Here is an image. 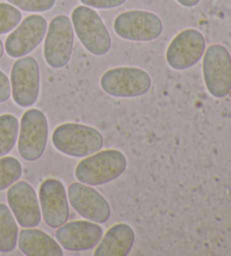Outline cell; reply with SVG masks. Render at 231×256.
I'll return each mask as SVG.
<instances>
[{"label": "cell", "mask_w": 231, "mask_h": 256, "mask_svg": "<svg viewBox=\"0 0 231 256\" xmlns=\"http://www.w3.org/2000/svg\"><path fill=\"white\" fill-rule=\"evenodd\" d=\"M126 157L120 150H100L79 162L74 175L79 182L97 186L120 178L126 170Z\"/></svg>", "instance_id": "6da1fadb"}, {"label": "cell", "mask_w": 231, "mask_h": 256, "mask_svg": "<svg viewBox=\"0 0 231 256\" xmlns=\"http://www.w3.org/2000/svg\"><path fill=\"white\" fill-rule=\"evenodd\" d=\"M52 144L64 155L82 158L100 152L104 139L100 132L92 126L64 123L53 131Z\"/></svg>", "instance_id": "7a4b0ae2"}, {"label": "cell", "mask_w": 231, "mask_h": 256, "mask_svg": "<svg viewBox=\"0 0 231 256\" xmlns=\"http://www.w3.org/2000/svg\"><path fill=\"white\" fill-rule=\"evenodd\" d=\"M71 23L79 41L94 56H105L110 50L112 38L97 12L88 6L76 7L71 14Z\"/></svg>", "instance_id": "3957f363"}, {"label": "cell", "mask_w": 231, "mask_h": 256, "mask_svg": "<svg viewBox=\"0 0 231 256\" xmlns=\"http://www.w3.org/2000/svg\"><path fill=\"white\" fill-rule=\"evenodd\" d=\"M100 87L106 94L113 97L133 98L149 92L151 77L144 69L118 67L103 74L100 78Z\"/></svg>", "instance_id": "277c9868"}, {"label": "cell", "mask_w": 231, "mask_h": 256, "mask_svg": "<svg viewBox=\"0 0 231 256\" xmlns=\"http://www.w3.org/2000/svg\"><path fill=\"white\" fill-rule=\"evenodd\" d=\"M74 30L68 16L58 15L48 25L43 54L46 64L54 69L64 68L70 61Z\"/></svg>", "instance_id": "5b68a950"}, {"label": "cell", "mask_w": 231, "mask_h": 256, "mask_svg": "<svg viewBox=\"0 0 231 256\" xmlns=\"http://www.w3.org/2000/svg\"><path fill=\"white\" fill-rule=\"evenodd\" d=\"M48 136V118L38 108H30L20 118L18 152L28 162H36L46 152Z\"/></svg>", "instance_id": "8992f818"}, {"label": "cell", "mask_w": 231, "mask_h": 256, "mask_svg": "<svg viewBox=\"0 0 231 256\" xmlns=\"http://www.w3.org/2000/svg\"><path fill=\"white\" fill-rule=\"evenodd\" d=\"M203 58V77L206 90L216 98H224L231 90V56L221 44H212Z\"/></svg>", "instance_id": "52a82bcc"}, {"label": "cell", "mask_w": 231, "mask_h": 256, "mask_svg": "<svg viewBox=\"0 0 231 256\" xmlns=\"http://www.w3.org/2000/svg\"><path fill=\"white\" fill-rule=\"evenodd\" d=\"M113 28L120 38L128 41L149 42L162 33V22L154 12L128 10L118 15Z\"/></svg>", "instance_id": "ba28073f"}, {"label": "cell", "mask_w": 231, "mask_h": 256, "mask_svg": "<svg viewBox=\"0 0 231 256\" xmlns=\"http://www.w3.org/2000/svg\"><path fill=\"white\" fill-rule=\"evenodd\" d=\"M40 67L33 56H22L12 64L10 72L12 95L20 108H30L36 103L40 95Z\"/></svg>", "instance_id": "9c48e42d"}, {"label": "cell", "mask_w": 231, "mask_h": 256, "mask_svg": "<svg viewBox=\"0 0 231 256\" xmlns=\"http://www.w3.org/2000/svg\"><path fill=\"white\" fill-rule=\"evenodd\" d=\"M206 51V38L198 30L188 28L172 38L166 51L168 64L175 70H186L196 64Z\"/></svg>", "instance_id": "30bf717a"}, {"label": "cell", "mask_w": 231, "mask_h": 256, "mask_svg": "<svg viewBox=\"0 0 231 256\" xmlns=\"http://www.w3.org/2000/svg\"><path fill=\"white\" fill-rule=\"evenodd\" d=\"M48 30V22L41 15H30L8 35L5 43L7 54L12 58H22L34 51Z\"/></svg>", "instance_id": "8fae6325"}, {"label": "cell", "mask_w": 231, "mask_h": 256, "mask_svg": "<svg viewBox=\"0 0 231 256\" xmlns=\"http://www.w3.org/2000/svg\"><path fill=\"white\" fill-rule=\"evenodd\" d=\"M40 206L43 220L48 227L59 228L69 219V200L60 180L48 178L40 186Z\"/></svg>", "instance_id": "7c38bea8"}, {"label": "cell", "mask_w": 231, "mask_h": 256, "mask_svg": "<svg viewBox=\"0 0 231 256\" xmlns=\"http://www.w3.org/2000/svg\"><path fill=\"white\" fill-rule=\"evenodd\" d=\"M7 201L17 224L23 228H34L42 219L41 206L35 190L25 180L10 185L7 191Z\"/></svg>", "instance_id": "4fadbf2b"}, {"label": "cell", "mask_w": 231, "mask_h": 256, "mask_svg": "<svg viewBox=\"0 0 231 256\" xmlns=\"http://www.w3.org/2000/svg\"><path fill=\"white\" fill-rule=\"evenodd\" d=\"M70 204L82 218L90 222L104 224L110 217V206L102 194L82 182L71 183L68 188Z\"/></svg>", "instance_id": "5bb4252c"}, {"label": "cell", "mask_w": 231, "mask_h": 256, "mask_svg": "<svg viewBox=\"0 0 231 256\" xmlns=\"http://www.w3.org/2000/svg\"><path fill=\"white\" fill-rule=\"evenodd\" d=\"M103 235V228L97 222L77 220L66 222L58 228L56 240L66 250L84 252L96 247Z\"/></svg>", "instance_id": "9a60e30c"}, {"label": "cell", "mask_w": 231, "mask_h": 256, "mask_svg": "<svg viewBox=\"0 0 231 256\" xmlns=\"http://www.w3.org/2000/svg\"><path fill=\"white\" fill-rule=\"evenodd\" d=\"M134 230L128 224H116L102 237L95 256H126L134 244Z\"/></svg>", "instance_id": "2e32d148"}, {"label": "cell", "mask_w": 231, "mask_h": 256, "mask_svg": "<svg viewBox=\"0 0 231 256\" xmlns=\"http://www.w3.org/2000/svg\"><path fill=\"white\" fill-rule=\"evenodd\" d=\"M20 250L28 256H62L64 250L56 240L40 229L24 228L18 232Z\"/></svg>", "instance_id": "e0dca14e"}, {"label": "cell", "mask_w": 231, "mask_h": 256, "mask_svg": "<svg viewBox=\"0 0 231 256\" xmlns=\"http://www.w3.org/2000/svg\"><path fill=\"white\" fill-rule=\"evenodd\" d=\"M18 226L12 210L0 203V252L10 253L14 250L18 240Z\"/></svg>", "instance_id": "ac0fdd59"}, {"label": "cell", "mask_w": 231, "mask_h": 256, "mask_svg": "<svg viewBox=\"0 0 231 256\" xmlns=\"http://www.w3.org/2000/svg\"><path fill=\"white\" fill-rule=\"evenodd\" d=\"M20 122L12 114L0 116V157L10 154L18 138Z\"/></svg>", "instance_id": "d6986e66"}, {"label": "cell", "mask_w": 231, "mask_h": 256, "mask_svg": "<svg viewBox=\"0 0 231 256\" xmlns=\"http://www.w3.org/2000/svg\"><path fill=\"white\" fill-rule=\"evenodd\" d=\"M23 174V167L16 158L0 157V191L16 183Z\"/></svg>", "instance_id": "ffe728a7"}, {"label": "cell", "mask_w": 231, "mask_h": 256, "mask_svg": "<svg viewBox=\"0 0 231 256\" xmlns=\"http://www.w3.org/2000/svg\"><path fill=\"white\" fill-rule=\"evenodd\" d=\"M22 20V12L15 6L0 2V35L15 30Z\"/></svg>", "instance_id": "44dd1931"}, {"label": "cell", "mask_w": 231, "mask_h": 256, "mask_svg": "<svg viewBox=\"0 0 231 256\" xmlns=\"http://www.w3.org/2000/svg\"><path fill=\"white\" fill-rule=\"evenodd\" d=\"M7 2L22 10L43 12L52 10L56 0H7Z\"/></svg>", "instance_id": "7402d4cb"}, {"label": "cell", "mask_w": 231, "mask_h": 256, "mask_svg": "<svg viewBox=\"0 0 231 256\" xmlns=\"http://www.w3.org/2000/svg\"><path fill=\"white\" fill-rule=\"evenodd\" d=\"M85 6L96 8V10H112L122 6L126 0H80Z\"/></svg>", "instance_id": "603a6c76"}, {"label": "cell", "mask_w": 231, "mask_h": 256, "mask_svg": "<svg viewBox=\"0 0 231 256\" xmlns=\"http://www.w3.org/2000/svg\"><path fill=\"white\" fill-rule=\"evenodd\" d=\"M12 94L10 80L8 77L0 70V103H4L10 100Z\"/></svg>", "instance_id": "cb8c5ba5"}, {"label": "cell", "mask_w": 231, "mask_h": 256, "mask_svg": "<svg viewBox=\"0 0 231 256\" xmlns=\"http://www.w3.org/2000/svg\"><path fill=\"white\" fill-rule=\"evenodd\" d=\"M176 2L183 7H188L190 8V7L196 6L198 4L201 2V0H176Z\"/></svg>", "instance_id": "d4e9b609"}, {"label": "cell", "mask_w": 231, "mask_h": 256, "mask_svg": "<svg viewBox=\"0 0 231 256\" xmlns=\"http://www.w3.org/2000/svg\"><path fill=\"white\" fill-rule=\"evenodd\" d=\"M2 56H4V44L2 42V40H0V59H2Z\"/></svg>", "instance_id": "484cf974"}]
</instances>
